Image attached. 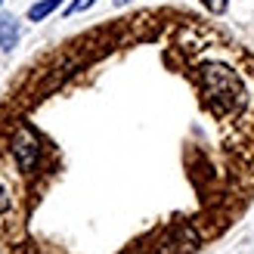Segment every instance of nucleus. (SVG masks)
I'll list each match as a JSON object with an SVG mask.
<instances>
[{
	"label": "nucleus",
	"instance_id": "nucleus-1",
	"mask_svg": "<svg viewBox=\"0 0 254 254\" xmlns=\"http://www.w3.org/2000/svg\"><path fill=\"white\" fill-rule=\"evenodd\" d=\"M254 205V53L177 6L56 44L0 106L3 254H198Z\"/></svg>",
	"mask_w": 254,
	"mask_h": 254
},
{
	"label": "nucleus",
	"instance_id": "nucleus-2",
	"mask_svg": "<svg viewBox=\"0 0 254 254\" xmlns=\"http://www.w3.org/2000/svg\"><path fill=\"white\" fill-rule=\"evenodd\" d=\"M16 44H19V22L12 19V16L9 19H0V50H6V53H9Z\"/></svg>",
	"mask_w": 254,
	"mask_h": 254
},
{
	"label": "nucleus",
	"instance_id": "nucleus-3",
	"mask_svg": "<svg viewBox=\"0 0 254 254\" xmlns=\"http://www.w3.org/2000/svg\"><path fill=\"white\" fill-rule=\"evenodd\" d=\"M59 3H62V0H41V3H34V6L28 9V19H31V22H41V19H47Z\"/></svg>",
	"mask_w": 254,
	"mask_h": 254
},
{
	"label": "nucleus",
	"instance_id": "nucleus-4",
	"mask_svg": "<svg viewBox=\"0 0 254 254\" xmlns=\"http://www.w3.org/2000/svg\"><path fill=\"white\" fill-rule=\"evenodd\" d=\"M96 3V0H74V3L65 9V16H78V12H84V9H90Z\"/></svg>",
	"mask_w": 254,
	"mask_h": 254
},
{
	"label": "nucleus",
	"instance_id": "nucleus-5",
	"mask_svg": "<svg viewBox=\"0 0 254 254\" xmlns=\"http://www.w3.org/2000/svg\"><path fill=\"white\" fill-rule=\"evenodd\" d=\"M205 6L214 12V16H220V12L226 9V0H205Z\"/></svg>",
	"mask_w": 254,
	"mask_h": 254
},
{
	"label": "nucleus",
	"instance_id": "nucleus-6",
	"mask_svg": "<svg viewBox=\"0 0 254 254\" xmlns=\"http://www.w3.org/2000/svg\"><path fill=\"white\" fill-rule=\"evenodd\" d=\"M115 3H118V6H124V3H130V0H115Z\"/></svg>",
	"mask_w": 254,
	"mask_h": 254
},
{
	"label": "nucleus",
	"instance_id": "nucleus-7",
	"mask_svg": "<svg viewBox=\"0 0 254 254\" xmlns=\"http://www.w3.org/2000/svg\"><path fill=\"white\" fill-rule=\"evenodd\" d=\"M0 3H3V0H0Z\"/></svg>",
	"mask_w": 254,
	"mask_h": 254
}]
</instances>
